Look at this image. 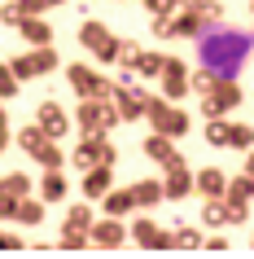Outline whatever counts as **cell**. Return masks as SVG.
Listing matches in <instances>:
<instances>
[{
	"label": "cell",
	"mask_w": 254,
	"mask_h": 259,
	"mask_svg": "<svg viewBox=\"0 0 254 259\" xmlns=\"http://www.w3.org/2000/svg\"><path fill=\"white\" fill-rule=\"evenodd\" d=\"M136 53H140V44H136V40H119V62H123V66H132Z\"/></svg>",
	"instance_id": "41"
},
{
	"label": "cell",
	"mask_w": 254,
	"mask_h": 259,
	"mask_svg": "<svg viewBox=\"0 0 254 259\" xmlns=\"http://www.w3.org/2000/svg\"><path fill=\"white\" fill-rule=\"evenodd\" d=\"M22 18H27V14L18 9V0H14V5H5V9H0V22H5V27H18Z\"/></svg>",
	"instance_id": "42"
},
{
	"label": "cell",
	"mask_w": 254,
	"mask_h": 259,
	"mask_svg": "<svg viewBox=\"0 0 254 259\" xmlns=\"http://www.w3.org/2000/svg\"><path fill=\"white\" fill-rule=\"evenodd\" d=\"M175 5H184V9H193V5H197V0H175Z\"/></svg>",
	"instance_id": "48"
},
{
	"label": "cell",
	"mask_w": 254,
	"mask_h": 259,
	"mask_svg": "<svg viewBox=\"0 0 254 259\" xmlns=\"http://www.w3.org/2000/svg\"><path fill=\"white\" fill-rule=\"evenodd\" d=\"M5 145H9V141H5V137H0V150H5Z\"/></svg>",
	"instance_id": "49"
},
{
	"label": "cell",
	"mask_w": 254,
	"mask_h": 259,
	"mask_svg": "<svg viewBox=\"0 0 254 259\" xmlns=\"http://www.w3.org/2000/svg\"><path fill=\"white\" fill-rule=\"evenodd\" d=\"M193 9H197L201 27H215V22H224V5H219V0H197Z\"/></svg>",
	"instance_id": "26"
},
{
	"label": "cell",
	"mask_w": 254,
	"mask_h": 259,
	"mask_svg": "<svg viewBox=\"0 0 254 259\" xmlns=\"http://www.w3.org/2000/svg\"><path fill=\"white\" fill-rule=\"evenodd\" d=\"M145 119L154 123V132H162V137H171V141L188 132V114H184V110H175V106H167L162 97H149Z\"/></svg>",
	"instance_id": "3"
},
{
	"label": "cell",
	"mask_w": 254,
	"mask_h": 259,
	"mask_svg": "<svg viewBox=\"0 0 254 259\" xmlns=\"http://www.w3.org/2000/svg\"><path fill=\"white\" fill-rule=\"evenodd\" d=\"M79 127H83V137H106L110 127L119 123V110H114V101L110 97H83V106H79Z\"/></svg>",
	"instance_id": "2"
},
{
	"label": "cell",
	"mask_w": 254,
	"mask_h": 259,
	"mask_svg": "<svg viewBox=\"0 0 254 259\" xmlns=\"http://www.w3.org/2000/svg\"><path fill=\"white\" fill-rule=\"evenodd\" d=\"M101 202H106V215H132V206H136V198H132V189H106L101 193Z\"/></svg>",
	"instance_id": "18"
},
{
	"label": "cell",
	"mask_w": 254,
	"mask_h": 259,
	"mask_svg": "<svg viewBox=\"0 0 254 259\" xmlns=\"http://www.w3.org/2000/svg\"><path fill=\"white\" fill-rule=\"evenodd\" d=\"M245 171L254 176V145H250V158H245Z\"/></svg>",
	"instance_id": "47"
},
{
	"label": "cell",
	"mask_w": 254,
	"mask_h": 259,
	"mask_svg": "<svg viewBox=\"0 0 254 259\" xmlns=\"http://www.w3.org/2000/svg\"><path fill=\"white\" fill-rule=\"evenodd\" d=\"M211 97H215V106L224 110V114H228V110H237L241 101H245V93H241V83H237V79H215Z\"/></svg>",
	"instance_id": "16"
},
{
	"label": "cell",
	"mask_w": 254,
	"mask_h": 259,
	"mask_svg": "<svg viewBox=\"0 0 254 259\" xmlns=\"http://www.w3.org/2000/svg\"><path fill=\"white\" fill-rule=\"evenodd\" d=\"M22 246V237H14V233H0V250H18Z\"/></svg>",
	"instance_id": "45"
},
{
	"label": "cell",
	"mask_w": 254,
	"mask_h": 259,
	"mask_svg": "<svg viewBox=\"0 0 254 259\" xmlns=\"http://www.w3.org/2000/svg\"><path fill=\"white\" fill-rule=\"evenodd\" d=\"M132 237L140 246H154V250H171L175 246V233H167V229H158V220H149V215H140L132 224Z\"/></svg>",
	"instance_id": "10"
},
{
	"label": "cell",
	"mask_w": 254,
	"mask_h": 259,
	"mask_svg": "<svg viewBox=\"0 0 254 259\" xmlns=\"http://www.w3.org/2000/svg\"><path fill=\"white\" fill-rule=\"evenodd\" d=\"M35 158H40L44 167H62V145H57V141H44L40 150H35Z\"/></svg>",
	"instance_id": "35"
},
{
	"label": "cell",
	"mask_w": 254,
	"mask_h": 259,
	"mask_svg": "<svg viewBox=\"0 0 254 259\" xmlns=\"http://www.w3.org/2000/svg\"><path fill=\"white\" fill-rule=\"evenodd\" d=\"M35 119H40V127H44V137H53V141H62L70 132V114L57 101H44L40 110H35Z\"/></svg>",
	"instance_id": "11"
},
{
	"label": "cell",
	"mask_w": 254,
	"mask_h": 259,
	"mask_svg": "<svg viewBox=\"0 0 254 259\" xmlns=\"http://www.w3.org/2000/svg\"><path fill=\"white\" fill-rule=\"evenodd\" d=\"M201 224H211V229H224V224H232V215H228V202H224V198H206V206H201Z\"/></svg>",
	"instance_id": "21"
},
{
	"label": "cell",
	"mask_w": 254,
	"mask_h": 259,
	"mask_svg": "<svg viewBox=\"0 0 254 259\" xmlns=\"http://www.w3.org/2000/svg\"><path fill=\"white\" fill-rule=\"evenodd\" d=\"M175 35H188V40H197V35H201V18H197V9H188V14L175 18Z\"/></svg>",
	"instance_id": "28"
},
{
	"label": "cell",
	"mask_w": 254,
	"mask_h": 259,
	"mask_svg": "<svg viewBox=\"0 0 254 259\" xmlns=\"http://www.w3.org/2000/svg\"><path fill=\"white\" fill-rule=\"evenodd\" d=\"M250 202H254V193H250Z\"/></svg>",
	"instance_id": "50"
},
{
	"label": "cell",
	"mask_w": 254,
	"mask_h": 259,
	"mask_svg": "<svg viewBox=\"0 0 254 259\" xmlns=\"http://www.w3.org/2000/svg\"><path fill=\"white\" fill-rule=\"evenodd\" d=\"M171 224H175V246H201V233L193 224H184V220H171Z\"/></svg>",
	"instance_id": "33"
},
{
	"label": "cell",
	"mask_w": 254,
	"mask_h": 259,
	"mask_svg": "<svg viewBox=\"0 0 254 259\" xmlns=\"http://www.w3.org/2000/svg\"><path fill=\"white\" fill-rule=\"evenodd\" d=\"M14 220L18 224H40L44 220V198H18V211H14Z\"/></svg>",
	"instance_id": "22"
},
{
	"label": "cell",
	"mask_w": 254,
	"mask_h": 259,
	"mask_svg": "<svg viewBox=\"0 0 254 259\" xmlns=\"http://www.w3.org/2000/svg\"><path fill=\"white\" fill-rule=\"evenodd\" d=\"M193 189H197L201 198H224V189H228V176L219 171V167H201L197 176H193Z\"/></svg>",
	"instance_id": "15"
},
{
	"label": "cell",
	"mask_w": 254,
	"mask_h": 259,
	"mask_svg": "<svg viewBox=\"0 0 254 259\" xmlns=\"http://www.w3.org/2000/svg\"><path fill=\"white\" fill-rule=\"evenodd\" d=\"M254 193V176L245 171V176H237V180H228V189H224V198L228 202H237V198H250Z\"/></svg>",
	"instance_id": "29"
},
{
	"label": "cell",
	"mask_w": 254,
	"mask_h": 259,
	"mask_svg": "<svg viewBox=\"0 0 254 259\" xmlns=\"http://www.w3.org/2000/svg\"><path fill=\"white\" fill-rule=\"evenodd\" d=\"M250 5H254V0H250Z\"/></svg>",
	"instance_id": "51"
},
{
	"label": "cell",
	"mask_w": 254,
	"mask_h": 259,
	"mask_svg": "<svg viewBox=\"0 0 254 259\" xmlns=\"http://www.w3.org/2000/svg\"><path fill=\"white\" fill-rule=\"evenodd\" d=\"M228 127H232V123H228L224 114H215V119L206 123V141H211V145H228Z\"/></svg>",
	"instance_id": "32"
},
{
	"label": "cell",
	"mask_w": 254,
	"mask_h": 259,
	"mask_svg": "<svg viewBox=\"0 0 254 259\" xmlns=\"http://www.w3.org/2000/svg\"><path fill=\"white\" fill-rule=\"evenodd\" d=\"M145 9H149V14H171L175 0H145Z\"/></svg>",
	"instance_id": "44"
},
{
	"label": "cell",
	"mask_w": 254,
	"mask_h": 259,
	"mask_svg": "<svg viewBox=\"0 0 254 259\" xmlns=\"http://www.w3.org/2000/svg\"><path fill=\"white\" fill-rule=\"evenodd\" d=\"M145 154H149L158 167H180V163H184V158H180V150H175V141L162 137V132H154V137L145 141Z\"/></svg>",
	"instance_id": "13"
},
{
	"label": "cell",
	"mask_w": 254,
	"mask_h": 259,
	"mask_svg": "<svg viewBox=\"0 0 254 259\" xmlns=\"http://www.w3.org/2000/svg\"><path fill=\"white\" fill-rule=\"evenodd\" d=\"M31 189H35V185H31L27 171H9V176H0V193H9V198H27Z\"/></svg>",
	"instance_id": "23"
},
{
	"label": "cell",
	"mask_w": 254,
	"mask_h": 259,
	"mask_svg": "<svg viewBox=\"0 0 254 259\" xmlns=\"http://www.w3.org/2000/svg\"><path fill=\"white\" fill-rule=\"evenodd\" d=\"M9 70L18 75V83H22V79H35V75H40V70H35V53H22V57H14V62H9Z\"/></svg>",
	"instance_id": "31"
},
{
	"label": "cell",
	"mask_w": 254,
	"mask_h": 259,
	"mask_svg": "<svg viewBox=\"0 0 254 259\" xmlns=\"http://www.w3.org/2000/svg\"><path fill=\"white\" fill-rule=\"evenodd\" d=\"M79 44L88 49V53H96L101 62H119V40H114L101 22H83L79 27Z\"/></svg>",
	"instance_id": "6"
},
{
	"label": "cell",
	"mask_w": 254,
	"mask_h": 259,
	"mask_svg": "<svg viewBox=\"0 0 254 259\" xmlns=\"http://www.w3.org/2000/svg\"><path fill=\"white\" fill-rule=\"evenodd\" d=\"M250 49H254V31L224 27V22L201 27V35H197V62L215 79H237L241 66L250 62Z\"/></svg>",
	"instance_id": "1"
},
{
	"label": "cell",
	"mask_w": 254,
	"mask_h": 259,
	"mask_svg": "<svg viewBox=\"0 0 254 259\" xmlns=\"http://www.w3.org/2000/svg\"><path fill=\"white\" fill-rule=\"evenodd\" d=\"M14 93H18V75L9 70V62H5V66H0V101H5V97H14Z\"/></svg>",
	"instance_id": "38"
},
{
	"label": "cell",
	"mask_w": 254,
	"mask_h": 259,
	"mask_svg": "<svg viewBox=\"0 0 254 259\" xmlns=\"http://www.w3.org/2000/svg\"><path fill=\"white\" fill-rule=\"evenodd\" d=\"M18 31H22V40H27L31 49L53 44V27H48V18H40V14H27L22 22H18Z\"/></svg>",
	"instance_id": "14"
},
{
	"label": "cell",
	"mask_w": 254,
	"mask_h": 259,
	"mask_svg": "<svg viewBox=\"0 0 254 259\" xmlns=\"http://www.w3.org/2000/svg\"><path fill=\"white\" fill-rule=\"evenodd\" d=\"M132 70H136V79H158V70H162V53H136Z\"/></svg>",
	"instance_id": "24"
},
{
	"label": "cell",
	"mask_w": 254,
	"mask_h": 259,
	"mask_svg": "<svg viewBox=\"0 0 254 259\" xmlns=\"http://www.w3.org/2000/svg\"><path fill=\"white\" fill-rule=\"evenodd\" d=\"M44 141H53V137H44L40 123H31V127H22V132H18V150H22V154H35Z\"/></svg>",
	"instance_id": "25"
},
{
	"label": "cell",
	"mask_w": 254,
	"mask_h": 259,
	"mask_svg": "<svg viewBox=\"0 0 254 259\" xmlns=\"http://www.w3.org/2000/svg\"><path fill=\"white\" fill-rule=\"evenodd\" d=\"M66 79H70V88L79 97H110L114 93V83H110L106 75H96L92 66H83V62H75V66L66 70Z\"/></svg>",
	"instance_id": "7"
},
{
	"label": "cell",
	"mask_w": 254,
	"mask_h": 259,
	"mask_svg": "<svg viewBox=\"0 0 254 259\" xmlns=\"http://www.w3.org/2000/svg\"><path fill=\"white\" fill-rule=\"evenodd\" d=\"M14 211H18V198L0 193V220H14Z\"/></svg>",
	"instance_id": "43"
},
{
	"label": "cell",
	"mask_w": 254,
	"mask_h": 259,
	"mask_svg": "<svg viewBox=\"0 0 254 259\" xmlns=\"http://www.w3.org/2000/svg\"><path fill=\"white\" fill-rule=\"evenodd\" d=\"M0 137L9 141V114H5V106H0Z\"/></svg>",
	"instance_id": "46"
},
{
	"label": "cell",
	"mask_w": 254,
	"mask_h": 259,
	"mask_svg": "<svg viewBox=\"0 0 254 259\" xmlns=\"http://www.w3.org/2000/svg\"><path fill=\"white\" fill-rule=\"evenodd\" d=\"M62 0H18V9L22 14H48V9H57Z\"/></svg>",
	"instance_id": "39"
},
{
	"label": "cell",
	"mask_w": 254,
	"mask_h": 259,
	"mask_svg": "<svg viewBox=\"0 0 254 259\" xmlns=\"http://www.w3.org/2000/svg\"><path fill=\"white\" fill-rule=\"evenodd\" d=\"M106 189H110V167H88V171H83V198L96 202Z\"/></svg>",
	"instance_id": "19"
},
{
	"label": "cell",
	"mask_w": 254,
	"mask_h": 259,
	"mask_svg": "<svg viewBox=\"0 0 254 259\" xmlns=\"http://www.w3.org/2000/svg\"><path fill=\"white\" fill-rule=\"evenodd\" d=\"M88 242H92V246H101V250H114V246H123V242H127V224H123L119 215H106L101 224L92 220V229H88Z\"/></svg>",
	"instance_id": "8"
},
{
	"label": "cell",
	"mask_w": 254,
	"mask_h": 259,
	"mask_svg": "<svg viewBox=\"0 0 254 259\" xmlns=\"http://www.w3.org/2000/svg\"><path fill=\"white\" fill-rule=\"evenodd\" d=\"M62 246L75 250V246H88V229H62Z\"/></svg>",
	"instance_id": "40"
},
{
	"label": "cell",
	"mask_w": 254,
	"mask_h": 259,
	"mask_svg": "<svg viewBox=\"0 0 254 259\" xmlns=\"http://www.w3.org/2000/svg\"><path fill=\"white\" fill-rule=\"evenodd\" d=\"M132 198H136L140 211L158 206V202H162V180H136V185H132Z\"/></svg>",
	"instance_id": "20"
},
{
	"label": "cell",
	"mask_w": 254,
	"mask_h": 259,
	"mask_svg": "<svg viewBox=\"0 0 254 259\" xmlns=\"http://www.w3.org/2000/svg\"><path fill=\"white\" fill-rule=\"evenodd\" d=\"M188 193H193V171H188L184 163H180V167H167L162 198H167V202H180V198H188Z\"/></svg>",
	"instance_id": "12"
},
{
	"label": "cell",
	"mask_w": 254,
	"mask_h": 259,
	"mask_svg": "<svg viewBox=\"0 0 254 259\" xmlns=\"http://www.w3.org/2000/svg\"><path fill=\"white\" fill-rule=\"evenodd\" d=\"M158 83H162V93L171 97H184L188 93V66L180 62V57H162V70H158Z\"/></svg>",
	"instance_id": "9"
},
{
	"label": "cell",
	"mask_w": 254,
	"mask_h": 259,
	"mask_svg": "<svg viewBox=\"0 0 254 259\" xmlns=\"http://www.w3.org/2000/svg\"><path fill=\"white\" fill-rule=\"evenodd\" d=\"M110 101H114V110H119V123H136V119H145L149 93L140 88V83H114Z\"/></svg>",
	"instance_id": "4"
},
{
	"label": "cell",
	"mask_w": 254,
	"mask_h": 259,
	"mask_svg": "<svg viewBox=\"0 0 254 259\" xmlns=\"http://www.w3.org/2000/svg\"><path fill=\"white\" fill-rule=\"evenodd\" d=\"M154 35H158V40H171L175 35V18L171 14H154Z\"/></svg>",
	"instance_id": "37"
},
{
	"label": "cell",
	"mask_w": 254,
	"mask_h": 259,
	"mask_svg": "<svg viewBox=\"0 0 254 259\" xmlns=\"http://www.w3.org/2000/svg\"><path fill=\"white\" fill-rule=\"evenodd\" d=\"M66 193H70L66 171H62V167H48V176L40 180V198H44V206H48V202H62Z\"/></svg>",
	"instance_id": "17"
},
{
	"label": "cell",
	"mask_w": 254,
	"mask_h": 259,
	"mask_svg": "<svg viewBox=\"0 0 254 259\" xmlns=\"http://www.w3.org/2000/svg\"><path fill=\"white\" fill-rule=\"evenodd\" d=\"M31 53H35V70H40V75H48V70L57 66V53H53V44H40V49H31Z\"/></svg>",
	"instance_id": "34"
},
{
	"label": "cell",
	"mask_w": 254,
	"mask_h": 259,
	"mask_svg": "<svg viewBox=\"0 0 254 259\" xmlns=\"http://www.w3.org/2000/svg\"><path fill=\"white\" fill-rule=\"evenodd\" d=\"M66 229H92V206H88V202L70 206V211H66Z\"/></svg>",
	"instance_id": "30"
},
{
	"label": "cell",
	"mask_w": 254,
	"mask_h": 259,
	"mask_svg": "<svg viewBox=\"0 0 254 259\" xmlns=\"http://www.w3.org/2000/svg\"><path fill=\"white\" fill-rule=\"evenodd\" d=\"M228 145H232V150H250L254 145V127L250 123H232V127H228Z\"/></svg>",
	"instance_id": "27"
},
{
	"label": "cell",
	"mask_w": 254,
	"mask_h": 259,
	"mask_svg": "<svg viewBox=\"0 0 254 259\" xmlns=\"http://www.w3.org/2000/svg\"><path fill=\"white\" fill-rule=\"evenodd\" d=\"M188 88H193V93H211V88H215V75H211V70H201L197 66V75H188Z\"/></svg>",
	"instance_id": "36"
},
{
	"label": "cell",
	"mask_w": 254,
	"mask_h": 259,
	"mask_svg": "<svg viewBox=\"0 0 254 259\" xmlns=\"http://www.w3.org/2000/svg\"><path fill=\"white\" fill-rule=\"evenodd\" d=\"M114 158H119V154H114V145H110L106 137H83L79 150L70 154V163L83 167V171H88V167H114Z\"/></svg>",
	"instance_id": "5"
}]
</instances>
